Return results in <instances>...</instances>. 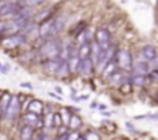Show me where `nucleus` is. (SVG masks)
I'll return each instance as SVG.
<instances>
[{
	"label": "nucleus",
	"instance_id": "nucleus-31",
	"mask_svg": "<svg viewBox=\"0 0 158 140\" xmlns=\"http://www.w3.org/2000/svg\"><path fill=\"white\" fill-rule=\"evenodd\" d=\"M5 30H6V22H0V33H5Z\"/></svg>",
	"mask_w": 158,
	"mask_h": 140
},
{
	"label": "nucleus",
	"instance_id": "nucleus-23",
	"mask_svg": "<svg viewBox=\"0 0 158 140\" xmlns=\"http://www.w3.org/2000/svg\"><path fill=\"white\" fill-rule=\"evenodd\" d=\"M119 89H121L123 94H130L132 92V83L130 81H124V83L119 84Z\"/></svg>",
	"mask_w": 158,
	"mask_h": 140
},
{
	"label": "nucleus",
	"instance_id": "nucleus-10",
	"mask_svg": "<svg viewBox=\"0 0 158 140\" xmlns=\"http://www.w3.org/2000/svg\"><path fill=\"white\" fill-rule=\"evenodd\" d=\"M133 73L135 75H149L150 73V62H144V61H139V62H136L133 67Z\"/></svg>",
	"mask_w": 158,
	"mask_h": 140
},
{
	"label": "nucleus",
	"instance_id": "nucleus-11",
	"mask_svg": "<svg viewBox=\"0 0 158 140\" xmlns=\"http://www.w3.org/2000/svg\"><path fill=\"white\" fill-rule=\"evenodd\" d=\"M59 65H60V59H48L44 65V70H45L47 75H54L56 77V72H57Z\"/></svg>",
	"mask_w": 158,
	"mask_h": 140
},
{
	"label": "nucleus",
	"instance_id": "nucleus-24",
	"mask_svg": "<svg viewBox=\"0 0 158 140\" xmlns=\"http://www.w3.org/2000/svg\"><path fill=\"white\" fill-rule=\"evenodd\" d=\"M53 118H54V114H48V115H47V118L44 120V126H45V128H53V126H54Z\"/></svg>",
	"mask_w": 158,
	"mask_h": 140
},
{
	"label": "nucleus",
	"instance_id": "nucleus-27",
	"mask_svg": "<svg viewBox=\"0 0 158 140\" xmlns=\"http://www.w3.org/2000/svg\"><path fill=\"white\" fill-rule=\"evenodd\" d=\"M150 70H152V72H156V73H158V56L150 62Z\"/></svg>",
	"mask_w": 158,
	"mask_h": 140
},
{
	"label": "nucleus",
	"instance_id": "nucleus-7",
	"mask_svg": "<svg viewBox=\"0 0 158 140\" xmlns=\"http://www.w3.org/2000/svg\"><path fill=\"white\" fill-rule=\"evenodd\" d=\"M156 56H158V51H156V48L153 45H144L139 50V58L144 62H152Z\"/></svg>",
	"mask_w": 158,
	"mask_h": 140
},
{
	"label": "nucleus",
	"instance_id": "nucleus-36",
	"mask_svg": "<svg viewBox=\"0 0 158 140\" xmlns=\"http://www.w3.org/2000/svg\"><path fill=\"white\" fill-rule=\"evenodd\" d=\"M2 115H5V111H3V107H2V103H0V117Z\"/></svg>",
	"mask_w": 158,
	"mask_h": 140
},
{
	"label": "nucleus",
	"instance_id": "nucleus-37",
	"mask_svg": "<svg viewBox=\"0 0 158 140\" xmlns=\"http://www.w3.org/2000/svg\"><path fill=\"white\" fill-rule=\"evenodd\" d=\"M127 128H129V131H130V132H133V126H132L130 123H127Z\"/></svg>",
	"mask_w": 158,
	"mask_h": 140
},
{
	"label": "nucleus",
	"instance_id": "nucleus-19",
	"mask_svg": "<svg viewBox=\"0 0 158 140\" xmlns=\"http://www.w3.org/2000/svg\"><path fill=\"white\" fill-rule=\"evenodd\" d=\"M146 80H147V77H144V75H133L132 80H129V81L132 83V86H144Z\"/></svg>",
	"mask_w": 158,
	"mask_h": 140
},
{
	"label": "nucleus",
	"instance_id": "nucleus-39",
	"mask_svg": "<svg viewBox=\"0 0 158 140\" xmlns=\"http://www.w3.org/2000/svg\"><path fill=\"white\" fill-rule=\"evenodd\" d=\"M0 70H3V65L2 64H0Z\"/></svg>",
	"mask_w": 158,
	"mask_h": 140
},
{
	"label": "nucleus",
	"instance_id": "nucleus-15",
	"mask_svg": "<svg viewBox=\"0 0 158 140\" xmlns=\"http://www.w3.org/2000/svg\"><path fill=\"white\" fill-rule=\"evenodd\" d=\"M64 24H65V19H64V17H54L53 25H51V31H50V37L56 36V34H57V33L62 30Z\"/></svg>",
	"mask_w": 158,
	"mask_h": 140
},
{
	"label": "nucleus",
	"instance_id": "nucleus-12",
	"mask_svg": "<svg viewBox=\"0 0 158 140\" xmlns=\"http://www.w3.org/2000/svg\"><path fill=\"white\" fill-rule=\"evenodd\" d=\"M102 53H104V50L101 48V45L96 42V41H93V42H90V55L93 56V61L98 64L99 62V59L102 58Z\"/></svg>",
	"mask_w": 158,
	"mask_h": 140
},
{
	"label": "nucleus",
	"instance_id": "nucleus-20",
	"mask_svg": "<svg viewBox=\"0 0 158 140\" xmlns=\"http://www.w3.org/2000/svg\"><path fill=\"white\" fill-rule=\"evenodd\" d=\"M116 72V62L115 61H110L106 67H104V70H102V73L106 75V77H110L112 73H115Z\"/></svg>",
	"mask_w": 158,
	"mask_h": 140
},
{
	"label": "nucleus",
	"instance_id": "nucleus-34",
	"mask_svg": "<svg viewBox=\"0 0 158 140\" xmlns=\"http://www.w3.org/2000/svg\"><path fill=\"white\" fill-rule=\"evenodd\" d=\"M45 138H47L45 134H39V135H37V140H45Z\"/></svg>",
	"mask_w": 158,
	"mask_h": 140
},
{
	"label": "nucleus",
	"instance_id": "nucleus-21",
	"mask_svg": "<svg viewBox=\"0 0 158 140\" xmlns=\"http://www.w3.org/2000/svg\"><path fill=\"white\" fill-rule=\"evenodd\" d=\"M79 62H81V59L77 58V55H74V56H71L70 59H68V65H70V72H77V67H79Z\"/></svg>",
	"mask_w": 158,
	"mask_h": 140
},
{
	"label": "nucleus",
	"instance_id": "nucleus-33",
	"mask_svg": "<svg viewBox=\"0 0 158 140\" xmlns=\"http://www.w3.org/2000/svg\"><path fill=\"white\" fill-rule=\"evenodd\" d=\"M20 86H22V87H27V89H33V86H31L30 83H22Z\"/></svg>",
	"mask_w": 158,
	"mask_h": 140
},
{
	"label": "nucleus",
	"instance_id": "nucleus-1",
	"mask_svg": "<svg viewBox=\"0 0 158 140\" xmlns=\"http://www.w3.org/2000/svg\"><path fill=\"white\" fill-rule=\"evenodd\" d=\"M40 53L45 55L48 59H59L62 55V44L57 39H50L42 45Z\"/></svg>",
	"mask_w": 158,
	"mask_h": 140
},
{
	"label": "nucleus",
	"instance_id": "nucleus-8",
	"mask_svg": "<svg viewBox=\"0 0 158 140\" xmlns=\"http://www.w3.org/2000/svg\"><path fill=\"white\" fill-rule=\"evenodd\" d=\"M25 41H27L25 36H22V34H14V36H10V37L3 39V41H2V47L10 50V48H14V47L23 44Z\"/></svg>",
	"mask_w": 158,
	"mask_h": 140
},
{
	"label": "nucleus",
	"instance_id": "nucleus-35",
	"mask_svg": "<svg viewBox=\"0 0 158 140\" xmlns=\"http://www.w3.org/2000/svg\"><path fill=\"white\" fill-rule=\"evenodd\" d=\"M54 90L57 92V95H62V89L60 87H54Z\"/></svg>",
	"mask_w": 158,
	"mask_h": 140
},
{
	"label": "nucleus",
	"instance_id": "nucleus-30",
	"mask_svg": "<svg viewBox=\"0 0 158 140\" xmlns=\"http://www.w3.org/2000/svg\"><path fill=\"white\" fill-rule=\"evenodd\" d=\"M60 125V114H54V126Z\"/></svg>",
	"mask_w": 158,
	"mask_h": 140
},
{
	"label": "nucleus",
	"instance_id": "nucleus-4",
	"mask_svg": "<svg viewBox=\"0 0 158 140\" xmlns=\"http://www.w3.org/2000/svg\"><path fill=\"white\" fill-rule=\"evenodd\" d=\"M20 10H22V5L14 3V2H8V3H3L2 7H0V16H3V17H14Z\"/></svg>",
	"mask_w": 158,
	"mask_h": 140
},
{
	"label": "nucleus",
	"instance_id": "nucleus-2",
	"mask_svg": "<svg viewBox=\"0 0 158 140\" xmlns=\"http://www.w3.org/2000/svg\"><path fill=\"white\" fill-rule=\"evenodd\" d=\"M116 64L121 67V68H124V70H130L132 67H133V59H132V55H130V51L129 50H119L118 53H116Z\"/></svg>",
	"mask_w": 158,
	"mask_h": 140
},
{
	"label": "nucleus",
	"instance_id": "nucleus-17",
	"mask_svg": "<svg viewBox=\"0 0 158 140\" xmlns=\"http://www.w3.org/2000/svg\"><path fill=\"white\" fill-rule=\"evenodd\" d=\"M34 135V128L30 125H23L20 129V140H31Z\"/></svg>",
	"mask_w": 158,
	"mask_h": 140
},
{
	"label": "nucleus",
	"instance_id": "nucleus-6",
	"mask_svg": "<svg viewBox=\"0 0 158 140\" xmlns=\"http://www.w3.org/2000/svg\"><path fill=\"white\" fill-rule=\"evenodd\" d=\"M93 65H95V62L92 61V58L82 59L81 62H79V67H77V72H79V75L84 77V78L92 77V73H93Z\"/></svg>",
	"mask_w": 158,
	"mask_h": 140
},
{
	"label": "nucleus",
	"instance_id": "nucleus-40",
	"mask_svg": "<svg viewBox=\"0 0 158 140\" xmlns=\"http://www.w3.org/2000/svg\"><path fill=\"white\" fill-rule=\"evenodd\" d=\"M0 3H2V0H0Z\"/></svg>",
	"mask_w": 158,
	"mask_h": 140
},
{
	"label": "nucleus",
	"instance_id": "nucleus-5",
	"mask_svg": "<svg viewBox=\"0 0 158 140\" xmlns=\"http://www.w3.org/2000/svg\"><path fill=\"white\" fill-rule=\"evenodd\" d=\"M20 112V103H19V98L17 97H11L10 100V104L6 107V112H5V117L8 120H16L17 115Z\"/></svg>",
	"mask_w": 158,
	"mask_h": 140
},
{
	"label": "nucleus",
	"instance_id": "nucleus-3",
	"mask_svg": "<svg viewBox=\"0 0 158 140\" xmlns=\"http://www.w3.org/2000/svg\"><path fill=\"white\" fill-rule=\"evenodd\" d=\"M95 41L101 45L102 50H107L110 47V31L107 28H98L95 34Z\"/></svg>",
	"mask_w": 158,
	"mask_h": 140
},
{
	"label": "nucleus",
	"instance_id": "nucleus-38",
	"mask_svg": "<svg viewBox=\"0 0 158 140\" xmlns=\"http://www.w3.org/2000/svg\"><path fill=\"white\" fill-rule=\"evenodd\" d=\"M77 140H85V137H84V135H79V138H77Z\"/></svg>",
	"mask_w": 158,
	"mask_h": 140
},
{
	"label": "nucleus",
	"instance_id": "nucleus-26",
	"mask_svg": "<svg viewBox=\"0 0 158 140\" xmlns=\"http://www.w3.org/2000/svg\"><path fill=\"white\" fill-rule=\"evenodd\" d=\"M84 137H85V140H99V135L95 131H89Z\"/></svg>",
	"mask_w": 158,
	"mask_h": 140
},
{
	"label": "nucleus",
	"instance_id": "nucleus-29",
	"mask_svg": "<svg viewBox=\"0 0 158 140\" xmlns=\"http://www.w3.org/2000/svg\"><path fill=\"white\" fill-rule=\"evenodd\" d=\"M77 138H79V134H77V132L67 134V140H77Z\"/></svg>",
	"mask_w": 158,
	"mask_h": 140
},
{
	"label": "nucleus",
	"instance_id": "nucleus-32",
	"mask_svg": "<svg viewBox=\"0 0 158 140\" xmlns=\"http://www.w3.org/2000/svg\"><path fill=\"white\" fill-rule=\"evenodd\" d=\"M54 140H67V134H62V135H57Z\"/></svg>",
	"mask_w": 158,
	"mask_h": 140
},
{
	"label": "nucleus",
	"instance_id": "nucleus-25",
	"mask_svg": "<svg viewBox=\"0 0 158 140\" xmlns=\"http://www.w3.org/2000/svg\"><path fill=\"white\" fill-rule=\"evenodd\" d=\"M45 0H23V5L25 7H34V5H40V3H44Z\"/></svg>",
	"mask_w": 158,
	"mask_h": 140
},
{
	"label": "nucleus",
	"instance_id": "nucleus-22",
	"mask_svg": "<svg viewBox=\"0 0 158 140\" xmlns=\"http://www.w3.org/2000/svg\"><path fill=\"white\" fill-rule=\"evenodd\" d=\"M109 78H110V83H112V84H121V83L126 81L121 72H115V73H112Z\"/></svg>",
	"mask_w": 158,
	"mask_h": 140
},
{
	"label": "nucleus",
	"instance_id": "nucleus-28",
	"mask_svg": "<svg viewBox=\"0 0 158 140\" xmlns=\"http://www.w3.org/2000/svg\"><path fill=\"white\" fill-rule=\"evenodd\" d=\"M60 118H64V121H65V125L68 126V121H70V117H68V112H67V111H62V112H60Z\"/></svg>",
	"mask_w": 158,
	"mask_h": 140
},
{
	"label": "nucleus",
	"instance_id": "nucleus-18",
	"mask_svg": "<svg viewBox=\"0 0 158 140\" xmlns=\"http://www.w3.org/2000/svg\"><path fill=\"white\" fill-rule=\"evenodd\" d=\"M81 125H82V120H81V117L79 115H71L70 117V121H68V128L70 129H77V128H81Z\"/></svg>",
	"mask_w": 158,
	"mask_h": 140
},
{
	"label": "nucleus",
	"instance_id": "nucleus-9",
	"mask_svg": "<svg viewBox=\"0 0 158 140\" xmlns=\"http://www.w3.org/2000/svg\"><path fill=\"white\" fill-rule=\"evenodd\" d=\"M23 121L25 125H30L33 128H37V126H44V120L39 114H33V112H27L23 115Z\"/></svg>",
	"mask_w": 158,
	"mask_h": 140
},
{
	"label": "nucleus",
	"instance_id": "nucleus-16",
	"mask_svg": "<svg viewBox=\"0 0 158 140\" xmlns=\"http://www.w3.org/2000/svg\"><path fill=\"white\" fill-rule=\"evenodd\" d=\"M28 112H33V114H42L44 112V103L40 100H33L30 104H28Z\"/></svg>",
	"mask_w": 158,
	"mask_h": 140
},
{
	"label": "nucleus",
	"instance_id": "nucleus-14",
	"mask_svg": "<svg viewBox=\"0 0 158 140\" xmlns=\"http://www.w3.org/2000/svg\"><path fill=\"white\" fill-rule=\"evenodd\" d=\"M68 73H70V65H68V61L60 59V65H59L57 72H56V77H57L59 80H62V78H67V77H68Z\"/></svg>",
	"mask_w": 158,
	"mask_h": 140
},
{
	"label": "nucleus",
	"instance_id": "nucleus-13",
	"mask_svg": "<svg viewBox=\"0 0 158 140\" xmlns=\"http://www.w3.org/2000/svg\"><path fill=\"white\" fill-rule=\"evenodd\" d=\"M77 58L81 61L90 58V42L89 41L81 42V45H79V48H77Z\"/></svg>",
	"mask_w": 158,
	"mask_h": 140
}]
</instances>
